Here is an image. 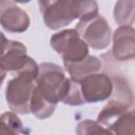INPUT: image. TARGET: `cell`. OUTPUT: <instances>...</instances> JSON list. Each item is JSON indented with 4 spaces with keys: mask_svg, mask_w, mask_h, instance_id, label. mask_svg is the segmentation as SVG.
Returning a JSON list of instances; mask_svg holds the SVG:
<instances>
[{
    "mask_svg": "<svg viewBox=\"0 0 135 135\" xmlns=\"http://www.w3.org/2000/svg\"><path fill=\"white\" fill-rule=\"evenodd\" d=\"M75 30L83 41L95 50L107 49L112 39V30L107 19L99 14L79 20Z\"/></svg>",
    "mask_w": 135,
    "mask_h": 135,
    "instance_id": "obj_5",
    "label": "cell"
},
{
    "mask_svg": "<svg viewBox=\"0 0 135 135\" xmlns=\"http://www.w3.org/2000/svg\"><path fill=\"white\" fill-rule=\"evenodd\" d=\"M134 0H117L114 7V19L119 25H132L134 22Z\"/></svg>",
    "mask_w": 135,
    "mask_h": 135,
    "instance_id": "obj_14",
    "label": "cell"
},
{
    "mask_svg": "<svg viewBox=\"0 0 135 135\" xmlns=\"http://www.w3.org/2000/svg\"><path fill=\"white\" fill-rule=\"evenodd\" d=\"M135 127V114L134 111H127L123 115H121L110 128L109 131L111 134L118 135H133Z\"/></svg>",
    "mask_w": 135,
    "mask_h": 135,
    "instance_id": "obj_16",
    "label": "cell"
},
{
    "mask_svg": "<svg viewBox=\"0 0 135 135\" xmlns=\"http://www.w3.org/2000/svg\"><path fill=\"white\" fill-rule=\"evenodd\" d=\"M51 46L62 57L63 62H77L89 55V45L75 28L60 31L50 40Z\"/></svg>",
    "mask_w": 135,
    "mask_h": 135,
    "instance_id": "obj_4",
    "label": "cell"
},
{
    "mask_svg": "<svg viewBox=\"0 0 135 135\" xmlns=\"http://www.w3.org/2000/svg\"><path fill=\"white\" fill-rule=\"evenodd\" d=\"M135 31L132 25H119L113 34L112 54L117 61L133 60L135 57Z\"/></svg>",
    "mask_w": 135,
    "mask_h": 135,
    "instance_id": "obj_9",
    "label": "cell"
},
{
    "mask_svg": "<svg viewBox=\"0 0 135 135\" xmlns=\"http://www.w3.org/2000/svg\"><path fill=\"white\" fill-rule=\"evenodd\" d=\"M0 88H1V84H0Z\"/></svg>",
    "mask_w": 135,
    "mask_h": 135,
    "instance_id": "obj_21",
    "label": "cell"
},
{
    "mask_svg": "<svg viewBox=\"0 0 135 135\" xmlns=\"http://www.w3.org/2000/svg\"><path fill=\"white\" fill-rule=\"evenodd\" d=\"M71 84V78L64 74V70L52 62H43L38 65L35 86L49 101L58 104L66 95Z\"/></svg>",
    "mask_w": 135,
    "mask_h": 135,
    "instance_id": "obj_2",
    "label": "cell"
},
{
    "mask_svg": "<svg viewBox=\"0 0 135 135\" xmlns=\"http://www.w3.org/2000/svg\"><path fill=\"white\" fill-rule=\"evenodd\" d=\"M85 102L96 103L109 99L113 91L112 78L105 73H93L79 81Z\"/></svg>",
    "mask_w": 135,
    "mask_h": 135,
    "instance_id": "obj_6",
    "label": "cell"
},
{
    "mask_svg": "<svg viewBox=\"0 0 135 135\" xmlns=\"http://www.w3.org/2000/svg\"><path fill=\"white\" fill-rule=\"evenodd\" d=\"M38 70H27L14 75L5 90V99L8 108L18 114L30 113V101L35 88Z\"/></svg>",
    "mask_w": 135,
    "mask_h": 135,
    "instance_id": "obj_3",
    "label": "cell"
},
{
    "mask_svg": "<svg viewBox=\"0 0 135 135\" xmlns=\"http://www.w3.org/2000/svg\"><path fill=\"white\" fill-rule=\"evenodd\" d=\"M70 78L79 82L85 76L97 73L101 69V61L96 56L88 55L84 59L77 62H63Z\"/></svg>",
    "mask_w": 135,
    "mask_h": 135,
    "instance_id": "obj_10",
    "label": "cell"
},
{
    "mask_svg": "<svg viewBox=\"0 0 135 135\" xmlns=\"http://www.w3.org/2000/svg\"><path fill=\"white\" fill-rule=\"evenodd\" d=\"M56 107V103L49 101L41 95L36 86L34 88L30 101V113L38 119H46L53 115Z\"/></svg>",
    "mask_w": 135,
    "mask_h": 135,
    "instance_id": "obj_11",
    "label": "cell"
},
{
    "mask_svg": "<svg viewBox=\"0 0 135 135\" xmlns=\"http://www.w3.org/2000/svg\"><path fill=\"white\" fill-rule=\"evenodd\" d=\"M61 102H63L64 104H69V105H81V104L85 103V101L82 97V94H81L79 82L71 79V84H70L69 91Z\"/></svg>",
    "mask_w": 135,
    "mask_h": 135,
    "instance_id": "obj_17",
    "label": "cell"
},
{
    "mask_svg": "<svg viewBox=\"0 0 135 135\" xmlns=\"http://www.w3.org/2000/svg\"><path fill=\"white\" fill-rule=\"evenodd\" d=\"M76 133L82 135V134H97V133H111V132L100 122L86 119L78 123Z\"/></svg>",
    "mask_w": 135,
    "mask_h": 135,
    "instance_id": "obj_18",
    "label": "cell"
},
{
    "mask_svg": "<svg viewBox=\"0 0 135 135\" xmlns=\"http://www.w3.org/2000/svg\"><path fill=\"white\" fill-rule=\"evenodd\" d=\"M14 2H17V3H28L31 0H13Z\"/></svg>",
    "mask_w": 135,
    "mask_h": 135,
    "instance_id": "obj_20",
    "label": "cell"
},
{
    "mask_svg": "<svg viewBox=\"0 0 135 135\" xmlns=\"http://www.w3.org/2000/svg\"><path fill=\"white\" fill-rule=\"evenodd\" d=\"M36 64V61L27 56L26 47L20 41L8 40L5 49L0 54V66L14 75Z\"/></svg>",
    "mask_w": 135,
    "mask_h": 135,
    "instance_id": "obj_7",
    "label": "cell"
},
{
    "mask_svg": "<svg viewBox=\"0 0 135 135\" xmlns=\"http://www.w3.org/2000/svg\"><path fill=\"white\" fill-rule=\"evenodd\" d=\"M130 108L127 105L119 103L114 100H109L108 103L103 107V109L99 112L97 116V121L100 122L103 127H105L108 130L109 128L127 111H129Z\"/></svg>",
    "mask_w": 135,
    "mask_h": 135,
    "instance_id": "obj_13",
    "label": "cell"
},
{
    "mask_svg": "<svg viewBox=\"0 0 135 135\" xmlns=\"http://www.w3.org/2000/svg\"><path fill=\"white\" fill-rule=\"evenodd\" d=\"M7 42H8L7 38H6V37H5V35L0 31V54H1V53L3 52V50L5 49V46H6Z\"/></svg>",
    "mask_w": 135,
    "mask_h": 135,
    "instance_id": "obj_19",
    "label": "cell"
},
{
    "mask_svg": "<svg viewBox=\"0 0 135 135\" xmlns=\"http://www.w3.org/2000/svg\"><path fill=\"white\" fill-rule=\"evenodd\" d=\"M28 15L13 0H0V24L9 33H23L30 26Z\"/></svg>",
    "mask_w": 135,
    "mask_h": 135,
    "instance_id": "obj_8",
    "label": "cell"
},
{
    "mask_svg": "<svg viewBox=\"0 0 135 135\" xmlns=\"http://www.w3.org/2000/svg\"><path fill=\"white\" fill-rule=\"evenodd\" d=\"M25 130L20 118L15 112H4L0 115V134H23Z\"/></svg>",
    "mask_w": 135,
    "mask_h": 135,
    "instance_id": "obj_15",
    "label": "cell"
},
{
    "mask_svg": "<svg viewBox=\"0 0 135 135\" xmlns=\"http://www.w3.org/2000/svg\"><path fill=\"white\" fill-rule=\"evenodd\" d=\"M111 78L113 81V91L109 98L111 100L122 103L128 108H131L133 105L134 98L131 86L129 85L127 80L120 76H113Z\"/></svg>",
    "mask_w": 135,
    "mask_h": 135,
    "instance_id": "obj_12",
    "label": "cell"
},
{
    "mask_svg": "<svg viewBox=\"0 0 135 135\" xmlns=\"http://www.w3.org/2000/svg\"><path fill=\"white\" fill-rule=\"evenodd\" d=\"M96 0H56L41 15L44 24L51 30H59L75 19H85L98 14Z\"/></svg>",
    "mask_w": 135,
    "mask_h": 135,
    "instance_id": "obj_1",
    "label": "cell"
}]
</instances>
